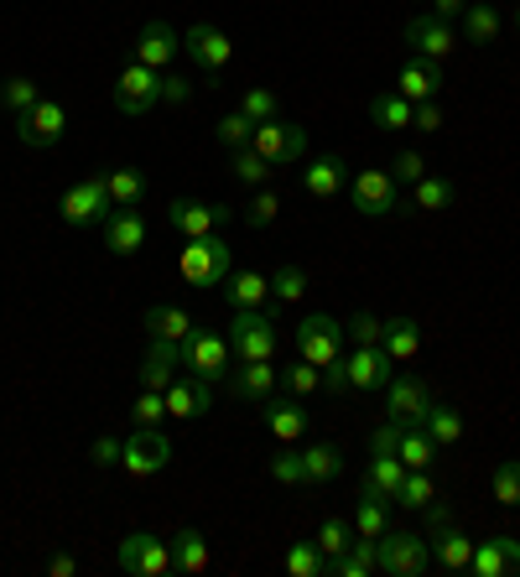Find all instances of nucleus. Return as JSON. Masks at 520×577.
<instances>
[{
    "mask_svg": "<svg viewBox=\"0 0 520 577\" xmlns=\"http://www.w3.org/2000/svg\"><path fill=\"white\" fill-rule=\"evenodd\" d=\"M235 271V250L219 240V235H203V240H188L177 250V276L188 287H224Z\"/></svg>",
    "mask_w": 520,
    "mask_h": 577,
    "instance_id": "obj_1",
    "label": "nucleus"
},
{
    "mask_svg": "<svg viewBox=\"0 0 520 577\" xmlns=\"http://www.w3.org/2000/svg\"><path fill=\"white\" fill-rule=\"evenodd\" d=\"M157 104H162V73L131 58L115 78V110L120 115H131V121H141V115H151Z\"/></svg>",
    "mask_w": 520,
    "mask_h": 577,
    "instance_id": "obj_2",
    "label": "nucleus"
},
{
    "mask_svg": "<svg viewBox=\"0 0 520 577\" xmlns=\"http://www.w3.org/2000/svg\"><path fill=\"white\" fill-rule=\"evenodd\" d=\"M110 188H104V172L99 177H78L69 192H63V203H58V214H63V224L69 229H95V224H104L110 218Z\"/></svg>",
    "mask_w": 520,
    "mask_h": 577,
    "instance_id": "obj_3",
    "label": "nucleus"
},
{
    "mask_svg": "<svg viewBox=\"0 0 520 577\" xmlns=\"http://www.w3.org/2000/svg\"><path fill=\"white\" fill-rule=\"evenodd\" d=\"M276 343H282V334H276V317L265 308L235 313V323H230V354L235 360H271Z\"/></svg>",
    "mask_w": 520,
    "mask_h": 577,
    "instance_id": "obj_4",
    "label": "nucleus"
},
{
    "mask_svg": "<svg viewBox=\"0 0 520 577\" xmlns=\"http://www.w3.org/2000/svg\"><path fill=\"white\" fill-rule=\"evenodd\" d=\"M432 567V541L417 530H385L380 536V573L391 577H422Z\"/></svg>",
    "mask_w": 520,
    "mask_h": 577,
    "instance_id": "obj_5",
    "label": "nucleus"
},
{
    "mask_svg": "<svg viewBox=\"0 0 520 577\" xmlns=\"http://www.w3.org/2000/svg\"><path fill=\"white\" fill-rule=\"evenodd\" d=\"M166 463H172V448H166V437L157 427H136V432L125 437V448H120V468H125V479H157Z\"/></svg>",
    "mask_w": 520,
    "mask_h": 577,
    "instance_id": "obj_6",
    "label": "nucleus"
},
{
    "mask_svg": "<svg viewBox=\"0 0 520 577\" xmlns=\"http://www.w3.org/2000/svg\"><path fill=\"white\" fill-rule=\"evenodd\" d=\"M183 369H193V375H203V380H224L230 375V338L219 334V328H193L183 343Z\"/></svg>",
    "mask_w": 520,
    "mask_h": 577,
    "instance_id": "obj_7",
    "label": "nucleus"
},
{
    "mask_svg": "<svg viewBox=\"0 0 520 577\" xmlns=\"http://www.w3.org/2000/svg\"><path fill=\"white\" fill-rule=\"evenodd\" d=\"M115 562H120V573H131V577H166V573H177V567H172V541L151 536V530L125 536Z\"/></svg>",
    "mask_w": 520,
    "mask_h": 577,
    "instance_id": "obj_8",
    "label": "nucleus"
},
{
    "mask_svg": "<svg viewBox=\"0 0 520 577\" xmlns=\"http://www.w3.org/2000/svg\"><path fill=\"white\" fill-rule=\"evenodd\" d=\"M401 183L391 177V172L380 167H364L355 172V183H349V203H355V214L364 218H380V214H401Z\"/></svg>",
    "mask_w": 520,
    "mask_h": 577,
    "instance_id": "obj_9",
    "label": "nucleus"
},
{
    "mask_svg": "<svg viewBox=\"0 0 520 577\" xmlns=\"http://www.w3.org/2000/svg\"><path fill=\"white\" fill-rule=\"evenodd\" d=\"M235 209H224V203H203V198H172V209H166V224L183 235V240H203V235H219L224 224H230Z\"/></svg>",
    "mask_w": 520,
    "mask_h": 577,
    "instance_id": "obj_10",
    "label": "nucleus"
},
{
    "mask_svg": "<svg viewBox=\"0 0 520 577\" xmlns=\"http://www.w3.org/2000/svg\"><path fill=\"white\" fill-rule=\"evenodd\" d=\"M297 360L318 364V369H329L333 360H344V328L323 313L302 317V328H297Z\"/></svg>",
    "mask_w": 520,
    "mask_h": 577,
    "instance_id": "obj_11",
    "label": "nucleus"
},
{
    "mask_svg": "<svg viewBox=\"0 0 520 577\" xmlns=\"http://www.w3.org/2000/svg\"><path fill=\"white\" fill-rule=\"evenodd\" d=\"M250 146H256L271 167H292V162L308 156V130H302V125H286V121H265V125H256Z\"/></svg>",
    "mask_w": 520,
    "mask_h": 577,
    "instance_id": "obj_12",
    "label": "nucleus"
},
{
    "mask_svg": "<svg viewBox=\"0 0 520 577\" xmlns=\"http://www.w3.org/2000/svg\"><path fill=\"white\" fill-rule=\"evenodd\" d=\"M63 130H69V110H63L58 99H37L26 115H16V136H22V146H32V151L58 146Z\"/></svg>",
    "mask_w": 520,
    "mask_h": 577,
    "instance_id": "obj_13",
    "label": "nucleus"
},
{
    "mask_svg": "<svg viewBox=\"0 0 520 577\" xmlns=\"http://www.w3.org/2000/svg\"><path fill=\"white\" fill-rule=\"evenodd\" d=\"M385 406H391V422L401 427H426V411H432V390L417 375H391L385 385Z\"/></svg>",
    "mask_w": 520,
    "mask_h": 577,
    "instance_id": "obj_14",
    "label": "nucleus"
},
{
    "mask_svg": "<svg viewBox=\"0 0 520 577\" xmlns=\"http://www.w3.org/2000/svg\"><path fill=\"white\" fill-rule=\"evenodd\" d=\"M183 52H188V58L209 73V78H219V73L230 68V58H235L230 37H224L219 26H209V22H198V26H188V32H183Z\"/></svg>",
    "mask_w": 520,
    "mask_h": 577,
    "instance_id": "obj_15",
    "label": "nucleus"
},
{
    "mask_svg": "<svg viewBox=\"0 0 520 577\" xmlns=\"http://www.w3.org/2000/svg\"><path fill=\"white\" fill-rule=\"evenodd\" d=\"M230 380V396H239V401H271L276 390H282V369L271 360H239V369H230L224 375Z\"/></svg>",
    "mask_w": 520,
    "mask_h": 577,
    "instance_id": "obj_16",
    "label": "nucleus"
},
{
    "mask_svg": "<svg viewBox=\"0 0 520 577\" xmlns=\"http://www.w3.org/2000/svg\"><path fill=\"white\" fill-rule=\"evenodd\" d=\"M166 396V416H177V422H193V416H209L213 406V380H203V375H177V380L162 390Z\"/></svg>",
    "mask_w": 520,
    "mask_h": 577,
    "instance_id": "obj_17",
    "label": "nucleus"
},
{
    "mask_svg": "<svg viewBox=\"0 0 520 577\" xmlns=\"http://www.w3.org/2000/svg\"><path fill=\"white\" fill-rule=\"evenodd\" d=\"M406 42L417 48V58H432V63H443L453 48H458V37H453V22H443V16H411L406 22Z\"/></svg>",
    "mask_w": 520,
    "mask_h": 577,
    "instance_id": "obj_18",
    "label": "nucleus"
},
{
    "mask_svg": "<svg viewBox=\"0 0 520 577\" xmlns=\"http://www.w3.org/2000/svg\"><path fill=\"white\" fill-rule=\"evenodd\" d=\"M344 369H349V390H385V385H391L396 360H391L380 343H364V349L355 343V354L344 360Z\"/></svg>",
    "mask_w": 520,
    "mask_h": 577,
    "instance_id": "obj_19",
    "label": "nucleus"
},
{
    "mask_svg": "<svg viewBox=\"0 0 520 577\" xmlns=\"http://www.w3.org/2000/svg\"><path fill=\"white\" fill-rule=\"evenodd\" d=\"M177 48H183V37L172 32L166 22H146L141 26V37H136V63H146V68H157V73H166L172 63H177Z\"/></svg>",
    "mask_w": 520,
    "mask_h": 577,
    "instance_id": "obj_20",
    "label": "nucleus"
},
{
    "mask_svg": "<svg viewBox=\"0 0 520 577\" xmlns=\"http://www.w3.org/2000/svg\"><path fill=\"white\" fill-rule=\"evenodd\" d=\"M260 416H265V432L276 437V442H302V432H308V406L297 401V396H286V401H260Z\"/></svg>",
    "mask_w": 520,
    "mask_h": 577,
    "instance_id": "obj_21",
    "label": "nucleus"
},
{
    "mask_svg": "<svg viewBox=\"0 0 520 577\" xmlns=\"http://www.w3.org/2000/svg\"><path fill=\"white\" fill-rule=\"evenodd\" d=\"M473 577H505V573H520V541L510 536H490V541H473V562H469Z\"/></svg>",
    "mask_w": 520,
    "mask_h": 577,
    "instance_id": "obj_22",
    "label": "nucleus"
},
{
    "mask_svg": "<svg viewBox=\"0 0 520 577\" xmlns=\"http://www.w3.org/2000/svg\"><path fill=\"white\" fill-rule=\"evenodd\" d=\"M99 229H104V250L110 255H136L146 244V218L136 209H110V218Z\"/></svg>",
    "mask_w": 520,
    "mask_h": 577,
    "instance_id": "obj_23",
    "label": "nucleus"
},
{
    "mask_svg": "<svg viewBox=\"0 0 520 577\" xmlns=\"http://www.w3.org/2000/svg\"><path fill=\"white\" fill-rule=\"evenodd\" d=\"M177 369H183V349L172 338H151V349L141 360V390H166L177 380Z\"/></svg>",
    "mask_w": 520,
    "mask_h": 577,
    "instance_id": "obj_24",
    "label": "nucleus"
},
{
    "mask_svg": "<svg viewBox=\"0 0 520 577\" xmlns=\"http://www.w3.org/2000/svg\"><path fill=\"white\" fill-rule=\"evenodd\" d=\"M396 95L411 99V104H422V99H437L443 95V63H432V58H411L396 78Z\"/></svg>",
    "mask_w": 520,
    "mask_h": 577,
    "instance_id": "obj_25",
    "label": "nucleus"
},
{
    "mask_svg": "<svg viewBox=\"0 0 520 577\" xmlns=\"http://www.w3.org/2000/svg\"><path fill=\"white\" fill-rule=\"evenodd\" d=\"M344 162L338 156H312L308 167H302V192L318 198V203H333V198H344Z\"/></svg>",
    "mask_w": 520,
    "mask_h": 577,
    "instance_id": "obj_26",
    "label": "nucleus"
},
{
    "mask_svg": "<svg viewBox=\"0 0 520 577\" xmlns=\"http://www.w3.org/2000/svg\"><path fill=\"white\" fill-rule=\"evenodd\" d=\"M432 567H443V573H469V562H473V541L463 536V530H453V526H437L432 536Z\"/></svg>",
    "mask_w": 520,
    "mask_h": 577,
    "instance_id": "obj_27",
    "label": "nucleus"
},
{
    "mask_svg": "<svg viewBox=\"0 0 520 577\" xmlns=\"http://www.w3.org/2000/svg\"><path fill=\"white\" fill-rule=\"evenodd\" d=\"M391 500L380 494V489H370V484H359V500H355V536H370V541H380L385 530H391Z\"/></svg>",
    "mask_w": 520,
    "mask_h": 577,
    "instance_id": "obj_28",
    "label": "nucleus"
},
{
    "mask_svg": "<svg viewBox=\"0 0 520 577\" xmlns=\"http://www.w3.org/2000/svg\"><path fill=\"white\" fill-rule=\"evenodd\" d=\"M209 541H203V530H193V526H183L177 536H172V567L177 573H188V577H203L209 573Z\"/></svg>",
    "mask_w": 520,
    "mask_h": 577,
    "instance_id": "obj_29",
    "label": "nucleus"
},
{
    "mask_svg": "<svg viewBox=\"0 0 520 577\" xmlns=\"http://www.w3.org/2000/svg\"><path fill=\"white\" fill-rule=\"evenodd\" d=\"M224 297L235 302V313L265 308V297H271V276H260V271H230V281H224Z\"/></svg>",
    "mask_w": 520,
    "mask_h": 577,
    "instance_id": "obj_30",
    "label": "nucleus"
},
{
    "mask_svg": "<svg viewBox=\"0 0 520 577\" xmlns=\"http://www.w3.org/2000/svg\"><path fill=\"white\" fill-rule=\"evenodd\" d=\"M458 22H463V37H469L473 48H490V42H499V32H505V16H499L490 0H473Z\"/></svg>",
    "mask_w": 520,
    "mask_h": 577,
    "instance_id": "obj_31",
    "label": "nucleus"
},
{
    "mask_svg": "<svg viewBox=\"0 0 520 577\" xmlns=\"http://www.w3.org/2000/svg\"><path fill=\"white\" fill-rule=\"evenodd\" d=\"M380 349H385L396 364H411L417 354H422V328H417L411 317H391V323H385V338H380Z\"/></svg>",
    "mask_w": 520,
    "mask_h": 577,
    "instance_id": "obj_32",
    "label": "nucleus"
},
{
    "mask_svg": "<svg viewBox=\"0 0 520 577\" xmlns=\"http://www.w3.org/2000/svg\"><path fill=\"white\" fill-rule=\"evenodd\" d=\"M146 334L151 338H172V343H183L193 334V317L177 308V302H157V308H146Z\"/></svg>",
    "mask_w": 520,
    "mask_h": 577,
    "instance_id": "obj_33",
    "label": "nucleus"
},
{
    "mask_svg": "<svg viewBox=\"0 0 520 577\" xmlns=\"http://www.w3.org/2000/svg\"><path fill=\"white\" fill-rule=\"evenodd\" d=\"M104 188H110V203H115V209H141L146 177L136 167H110L104 172Z\"/></svg>",
    "mask_w": 520,
    "mask_h": 577,
    "instance_id": "obj_34",
    "label": "nucleus"
},
{
    "mask_svg": "<svg viewBox=\"0 0 520 577\" xmlns=\"http://www.w3.org/2000/svg\"><path fill=\"white\" fill-rule=\"evenodd\" d=\"M302 468H308V484H333L344 474V453L333 442H312V448H302Z\"/></svg>",
    "mask_w": 520,
    "mask_h": 577,
    "instance_id": "obj_35",
    "label": "nucleus"
},
{
    "mask_svg": "<svg viewBox=\"0 0 520 577\" xmlns=\"http://www.w3.org/2000/svg\"><path fill=\"white\" fill-rule=\"evenodd\" d=\"M411 110H417V104H411V99H401L396 89L370 99V115H375L380 130H411Z\"/></svg>",
    "mask_w": 520,
    "mask_h": 577,
    "instance_id": "obj_36",
    "label": "nucleus"
},
{
    "mask_svg": "<svg viewBox=\"0 0 520 577\" xmlns=\"http://www.w3.org/2000/svg\"><path fill=\"white\" fill-rule=\"evenodd\" d=\"M230 172H235L245 188H271V177H276V167L260 156L256 146H239L235 151V162H230Z\"/></svg>",
    "mask_w": 520,
    "mask_h": 577,
    "instance_id": "obj_37",
    "label": "nucleus"
},
{
    "mask_svg": "<svg viewBox=\"0 0 520 577\" xmlns=\"http://www.w3.org/2000/svg\"><path fill=\"white\" fill-rule=\"evenodd\" d=\"M401 479H406V463L396 453H375V457H370V474H364V484H370V489H380L385 500H396Z\"/></svg>",
    "mask_w": 520,
    "mask_h": 577,
    "instance_id": "obj_38",
    "label": "nucleus"
},
{
    "mask_svg": "<svg viewBox=\"0 0 520 577\" xmlns=\"http://www.w3.org/2000/svg\"><path fill=\"white\" fill-rule=\"evenodd\" d=\"M406 468H432L437 463V442L426 437V427H401V448H396Z\"/></svg>",
    "mask_w": 520,
    "mask_h": 577,
    "instance_id": "obj_39",
    "label": "nucleus"
},
{
    "mask_svg": "<svg viewBox=\"0 0 520 577\" xmlns=\"http://www.w3.org/2000/svg\"><path fill=\"white\" fill-rule=\"evenodd\" d=\"M453 198H458V188H453L448 177H432V172H426L422 183H417V192H411V203H417V209H426V214H443V209H453Z\"/></svg>",
    "mask_w": 520,
    "mask_h": 577,
    "instance_id": "obj_40",
    "label": "nucleus"
},
{
    "mask_svg": "<svg viewBox=\"0 0 520 577\" xmlns=\"http://www.w3.org/2000/svg\"><path fill=\"white\" fill-rule=\"evenodd\" d=\"M426 437H432L437 448H453V442L463 437V416L453 406H437V401H432V411H426Z\"/></svg>",
    "mask_w": 520,
    "mask_h": 577,
    "instance_id": "obj_41",
    "label": "nucleus"
},
{
    "mask_svg": "<svg viewBox=\"0 0 520 577\" xmlns=\"http://www.w3.org/2000/svg\"><path fill=\"white\" fill-rule=\"evenodd\" d=\"M312 541H318V552H323V556H344V552H349V541H355V520L329 515V520L318 526V536H312Z\"/></svg>",
    "mask_w": 520,
    "mask_h": 577,
    "instance_id": "obj_42",
    "label": "nucleus"
},
{
    "mask_svg": "<svg viewBox=\"0 0 520 577\" xmlns=\"http://www.w3.org/2000/svg\"><path fill=\"white\" fill-rule=\"evenodd\" d=\"M282 390H286V396H297V401H308L312 390H323V369L308 364V360L286 364V369H282Z\"/></svg>",
    "mask_w": 520,
    "mask_h": 577,
    "instance_id": "obj_43",
    "label": "nucleus"
},
{
    "mask_svg": "<svg viewBox=\"0 0 520 577\" xmlns=\"http://www.w3.org/2000/svg\"><path fill=\"white\" fill-rule=\"evenodd\" d=\"M432 500H437V489H432V479H426V468H406L401 489H396V505H406V510H426Z\"/></svg>",
    "mask_w": 520,
    "mask_h": 577,
    "instance_id": "obj_44",
    "label": "nucleus"
},
{
    "mask_svg": "<svg viewBox=\"0 0 520 577\" xmlns=\"http://www.w3.org/2000/svg\"><path fill=\"white\" fill-rule=\"evenodd\" d=\"M323 567H329V556L318 552V541H297L286 552V573L292 577H323Z\"/></svg>",
    "mask_w": 520,
    "mask_h": 577,
    "instance_id": "obj_45",
    "label": "nucleus"
},
{
    "mask_svg": "<svg viewBox=\"0 0 520 577\" xmlns=\"http://www.w3.org/2000/svg\"><path fill=\"white\" fill-rule=\"evenodd\" d=\"M37 99H42V89H37L32 78H5V84H0V110H11V115H26Z\"/></svg>",
    "mask_w": 520,
    "mask_h": 577,
    "instance_id": "obj_46",
    "label": "nucleus"
},
{
    "mask_svg": "<svg viewBox=\"0 0 520 577\" xmlns=\"http://www.w3.org/2000/svg\"><path fill=\"white\" fill-rule=\"evenodd\" d=\"M490 489H495L499 505H520V457H505L490 474Z\"/></svg>",
    "mask_w": 520,
    "mask_h": 577,
    "instance_id": "obj_47",
    "label": "nucleus"
},
{
    "mask_svg": "<svg viewBox=\"0 0 520 577\" xmlns=\"http://www.w3.org/2000/svg\"><path fill=\"white\" fill-rule=\"evenodd\" d=\"M276 214H282V198H276V188H256V198L245 203V224H250V229H271V224H276Z\"/></svg>",
    "mask_w": 520,
    "mask_h": 577,
    "instance_id": "obj_48",
    "label": "nucleus"
},
{
    "mask_svg": "<svg viewBox=\"0 0 520 577\" xmlns=\"http://www.w3.org/2000/svg\"><path fill=\"white\" fill-rule=\"evenodd\" d=\"M302 291H308V271H302V265H276L271 297H276V302H302Z\"/></svg>",
    "mask_w": 520,
    "mask_h": 577,
    "instance_id": "obj_49",
    "label": "nucleus"
},
{
    "mask_svg": "<svg viewBox=\"0 0 520 577\" xmlns=\"http://www.w3.org/2000/svg\"><path fill=\"white\" fill-rule=\"evenodd\" d=\"M239 115H250L256 125H265V121H282V104H276L271 89H245V95H239Z\"/></svg>",
    "mask_w": 520,
    "mask_h": 577,
    "instance_id": "obj_50",
    "label": "nucleus"
},
{
    "mask_svg": "<svg viewBox=\"0 0 520 577\" xmlns=\"http://www.w3.org/2000/svg\"><path fill=\"white\" fill-rule=\"evenodd\" d=\"M271 479L276 484H308V468H302V453H297V448H292V442H286L282 453L271 457Z\"/></svg>",
    "mask_w": 520,
    "mask_h": 577,
    "instance_id": "obj_51",
    "label": "nucleus"
},
{
    "mask_svg": "<svg viewBox=\"0 0 520 577\" xmlns=\"http://www.w3.org/2000/svg\"><path fill=\"white\" fill-rule=\"evenodd\" d=\"M250 136H256V121H250V115H239V110L219 121V146H230V151L250 146Z\"/></svg>",
    "mask_w": 520,
    "mask_h": 577,
    "instance_id": "obj_52",
    "label": "nucleus"
},
{
    "mask_svg": "<svg viewBox=\"0 0 520 577\" xmlns=\"http://www.w3.org/2000/svg\"><path fill=\"white\" fill-rule=\"evenodd\" d=\"M344 334H349V343H359V349H364V343H380V338H385V323H380L375 313H355Z\"/></svg>",
    "mask_w": 520,
    "mask_h": 577,
    "instance_id": "obj_53",
    "label": "nucleus"
},
{
    "mask_svg": "<svg viewBox=\"0 0 520 577\" xmlns=\"http://www.w3.org/2000/svg\"><path fill=\"white\" fill-rule=\"evenodd\" d=\"M166 416V396L162 390H136V427H157Z\"/></svg>",
    "mask_w": 520,
    "mask_h": 577,
    "instance_id": "obj_54",
    "label": "nucleus"
},
{
    "mask_svg": "<svg viewBox=\"0 0 520 577\" xmlns=\"http://www.w3.org/2000/svg\"><path fill=\"white\" fill-rule=\"evenodd\" d=\"M385 172H391L396 183H411V188H417V183L426 177V156H417V151H401V156H396V162H391Z\"/></svg>",
    "mask_w": 520,
    "mask_h": 577,
    "instance_id": "obj_55",
    "label": "nucleus"
},
{
    "mask_svg": "<svg viewBox=\"0 0 520 577\" xmlns=\"http://www.w3.org/2000/svg\"><path fill=\"white\" fill-rule=\"evenodd\" d=\"M120 448H125L120 437H95V448H89V463H95V468H120Z\"/></svg>",
    "mask_w": 520,
    "mask_h": 577,
    "instance_id": "obj_56",
    "label": "nucleus"
},
{
    "mask_svg": "<svg viewBox=\"0 0 520 577\" xmlns=\"http://www.w3.org/2000/svg\"><path fill=\"white\" fill-rule=\"evenodd\" d=\"M411 130H443V110H437V99H422L417 110H411Z\"/></svg>",
    "mask_w": 520,
    "mask_h": 577,
    "instance_id": "obj_57",
    "label": "nucleus"
},
{
    "mask_svg": "<svg viewBox=\"0 0 520 577\" xmlns=\"http://www.w3.org/2000/svg\"><path fill=\"white\" fill-rule=\"evenodd\" d=\"M193 99V84L177 78V73H162V104H188Z\"/></svg>",
    "mask_w": 520,
    "mask_h": 577,
    "instance_id": "obj_58",
    "label": "nucleus"
},
{
    "mask_svg": "<svg viewBox=\"0 0 520 577\" xmlns=\"http://www.w3.org/2000/svg\"><path fill=\"white\" fill-rule=\"evenodd\" d=\"M401 448V422H385V427H375V437H370V453H396Z\"/></svg>",
    "mask_w": 520,
    "mask_h": 577,
    "instance_id": "obj_59",
    "label": "nucleus"
},
{
    "mask_svg": "<svg viewBox=\"0 0 520 577\" xmlns=\"http://www.w3.org/2000/svg\"><path fill=\"white\" fill-rule=\"evenodd\" d=\"M323 390H329V396H344V390H349V369H344V360H333L329 369H323Z\"/></svg>",
    "mask_w": 520,
    "mask_h": 577,
    "instance_id": "obj_60",
    "label": "nucleus"
},
{
    "mask_svg": "<svg viewBox=\"0 0 520 577\" xmlns=\"http://www.w3.org/2000/svg\"><path fill=\"white\" fill-rule=\"evenodd\" d=\"M73 573H78V556H69V552L48 556V577H73Z\"/></svg>",
    "mask_w": 520,
    "mask_h": 577,
    "instance_id": "obj_61",
    "label": "nucleus"
},
{
    "mask_svg": "<svg viewBox=\"0 0 520 577\" xmlns=\"http://www.w3.org/2000/svg\"><path fill=\"white\" fill-rule=\"evenodd\" d=\"M469 11V0H432V16H443V22H458Z\"/></svg>",
    "mask_w": 520,
    "mask_h": 577,
    "instance_id": "obj_62",
    "label": "nucleus"
},
{
    "mask_svg": "<svg viewBox=\"0 0 520 577\" xmlns=\"http://www.w3.org/2000/svg\"><path fill=\"white\" fill-rule=\"evenodd\" d=\"M516 32H520V11H516Z\"/></svg>",
    "mask_w": 520,
    "mask_h": 577,
    "instance_id": "obj_63",
    "label": "nucleus"
}]
</instances>
